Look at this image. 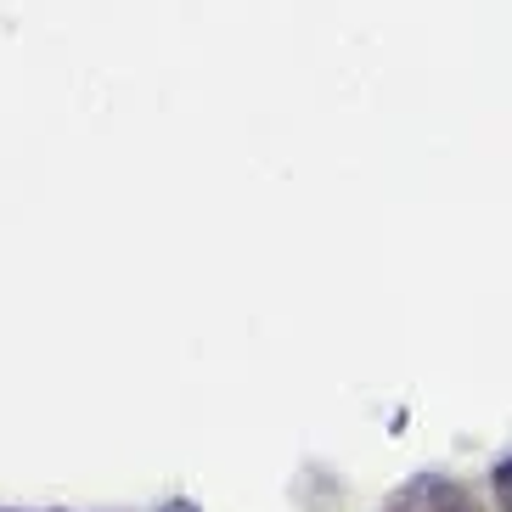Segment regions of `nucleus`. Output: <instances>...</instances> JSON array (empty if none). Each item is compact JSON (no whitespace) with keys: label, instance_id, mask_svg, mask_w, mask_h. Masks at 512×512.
<instances>
[{"label":"nucleus","instance_id":"obj_1","mask_svg":"<svg viewBox=\"0 0 512 512\" xmlns=\"http://www.w3.org/2000/svg\"><path fill=\"white\" fill-rule=\"evenodd\" d=\"M496 501H501V512H512V462L496 467Z\"/></svg>","mask_w":512,"mask_h":512}]
</instances>
